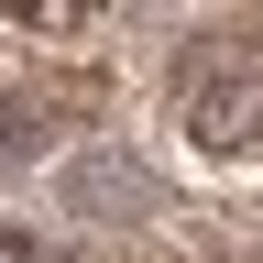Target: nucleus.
<instances>
[{
	"mask_svg": "<svg viewBox=\"0 0 263 263\" xmlns=\"http://www.w3.org/2000/svg\"><path fill=\"white\" fill-rule=\"evenodd\" d=\"M0 11H11L22 33H44V44H66V33H88V22H99V0H0Z\"/></svg>",
	"mask_w": 263,
	"mask_h": 263,
	"instance_id": "1",
	"label": "nucleus"
}]
</instances>
